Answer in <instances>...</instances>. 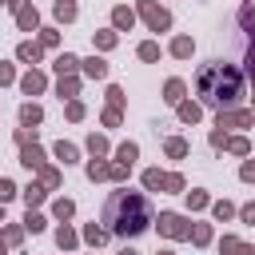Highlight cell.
I'll list each match as a JSON object with an SVG mask.
<instances>
[{
	"instance_id": "22",
	"label": "cell",
	"mask_w": 255,
	"mask_h": 255,
	"mask_svg": "<svg viewBox=\"0 0 255 255\" xmlns=\"http://www.w3.org/2000/svg\"><path fill=\"white\" fill-rule=\"evenodd\" d=\"M52 215H56L60 223H68V219L76 215V203H72V199H56V203H52Z\"/></svg>"
},
{
	"instance_id": "17",
	"label": "cell",
	"mask_w": 255,
	"mask_h": 255,
	"mask_svg": "<svg viewBox=\"0 0 255 255\" xmlns=\"http://www.w3.org/2000/svg\"><path fill=\"white\" fill-rule=\"evenodd\" d=\"M56 243H60V251H72V247L80 243V235H76L68 223H60V227H56Z\"/></svg>"
},
{
	"instance_id": "47",
	"label": "cell",
	"mask_w": 255,
	"mask_h": 255,
	"mask_svg": "<svg viewBox=\"0 0 255 255\" xmlns=\"http://www.w3.org/2000/svg\"><path fill=\"white\" fill-rule=\"evenodd\" d=\"M239 219H243V223H255V203H247V207L239 211Z\"/></svg>"
},
{
	"instance_id": "31",
	"label": "cell",
	"mask_w": 255,
	"mask_h": 255,
	"mask_svg": "<svg viewBox=\"0 0 255 255\" xmlns=\"http://www.w3.org/2000/svg\"><path fill=\"white\" fill-rule=\"evenodd\" d=\"M223 147H227V151H231V155H247V151H251V143H247V139H243V135H231V139H227V143H223Z\"/></svg>"
},
{
	"instance_id": "7",
	"label": "cell",
	"mask_w": 255,
	"mask_h": 255,
	"mask_svg": "<svg viewBox=\"0 0 255 255\" xmlns=\"http://www.w3.org/2000/svg\"><path fill=\"white\" fill-rule=\"evenodd\" d=\"M44 88H48L44 72H36V68H32V72H24V76H20V92H24V96H40Z\"/></svg>"
},
{
	"instance_id": "50",
	"label": "cell",
	"mask_w": 255,
	"mask_h": 255,
	"mask_svg": "<svg viewBox=\"0 0 255 255\" xmlns=\"http://www.w3.org/2000/svg\"><path fill=\"white\" fill-rule=\"evenodd\" d=\"M0 223H4V203H0Z\"/></svg>"
},
{
	"instance_id": "11",
	"label": "cell",
	"mask_w": 255,
	"mask_h": 255,
	"mask_svg": "<svg viewBox=\"0 0 255 255\" xmlns=\"http://www.w3.org/2000/svg\"><path fill=\"white\" fill-rule=\"evenodd\" d=\"M80 68H84V76H88V80H104V76H108V60H100V56L80 60Z\"/></svg>"
},
{
	"instance_id": "25",
	"label": "cell",
	"mask_w": 255,
	"mask_h": 255,
	"mask_svg": "<svg viewBox=\"0 0 255 255\" xmlns=\"http://www.w3.org/2000/svg\"><path fill=\"white\" fill-rule=\"evenodd\" d=\"M104 239H108V227H96V223H88V227H84V243H92V247H100Z\"/></svg>"
},
{
	"instance_id": "34",
	"label": "cell",
	"mask_w": 255,
	"mask_h": 255,
	"mask_svg": "<svg viewBox=\"0 0 255 255\" xmlns=\"http://www.w3.org/2000/svg\"><path fill=\"white\" fill-rule=\"evenodd\" d=\"M96 48L100 52H112L116 48V32H96Z\"/></svg>"
},
{
	"instance_id": "35",
	"label": "cell",
	"mask_w": 255,
	"mask_h": 255,
	"mask_svg": "<svg viewBox=\"0 0 255 255\" xmlns=\"http://www.w3.org/2000/svg\"><path fill=\"white\" fill-rule=\"evenodd\" d=\"M211 215H215V219H231V215H235V207H231L227 199H219V203H211Z\"/></svg>"
},
{
	"instance_id": "20",
	"label": "cell",
	"mask_w": 255,
	"mask_h": 255,
	"mask_svg": "<svg viewBox=\"0 0 255 255\" xmlns=\"http://www.w3.org/2000/svg\"><path fill=\"white\" fill-rule=\"evenodd\" d=\"M56 92H60V100H76L80 80H76V76H60V88H56Z\"/></svg>"
},
{
	"instance_id": "52",
	"label": "cell",
	"mask_w": 255,
	"mask_h": 255,
	"mask_svg": "<svg viewBox=\"0 0 255 255\" xmlns=\"http://www.w3.org/2000/svg\"><path fill=\"white\" fill-rule=\"evenodd\" d=\"M159 255H171V251H159Z\"/></svg>"
},
{
	"instance_id": "26",
	"label": "cell",
	"mask_w": 255,
	"mask_h": 255,
	"mask_svg": "<svg viewBox=\"0 0 255 255\" xmlns=\"http://www.w3.org/2000/svg\"><path fill=\"white\" fill-rule=\"evenodd\" d=\"M199 116H203L199 104H179V120H183V124H199Z\"/></svg>"
},
{
	"instance_id": "14",
	"label": "cell",
	"mask_w": 255,
	"mask_h": 255,
	"mask_svg": "<svg viewBox=\"0 0 255 255\" xmlns=\"http://www.w3.org/2000/svg\"><path fill=\"white\" fill-rule=\"evenodd\" d=\"M52 68H56V72H60V76H76V68H80V60H76V56H72V52H60V56H56V64H52Z\"/></svg>"
},
{
	"instance_id": "43",
	"label": "cell",
	"mask_w": 255,
	"mask_h": 255,
	"mask_svg": "<svg viewBox=\"0 0 255 255\" xmlns=\"http://www.w3.org/2000/svg\"><path fill=\"white\" fill-rule=\"evenodd\" d=\"M239 179H243V183H255V159H247V163L239 167Z\"/></svg>"
},
{
	"instance_id": "37",
	"label": "cell",
	"mask_w": 255,
	"mask_h": 255,
	"mask_svg": "<svg viewBox=\"0 0 255 255\" xmlns=\"http://www.w3.org/2000/svg\"><path fill=\"white\" fill-rule=\"evenodd\" d=\"M40 179H44V187H60V171L56 167H40Z\"/></svg>"
},
{
	"instance_id": "33",
	"label": "cell",
	"mask_w": 255,
	"mask_h": 255,
	"mask_svg": "<svg viewBox=\"0 0 255 255\" xmlns=\"http://www.w3.org/2000/svg\"><path fill=\"white\" fill-rule=\"evenodd\" d=\"M60 44V32L56 28H40V48H56Z\"/></svg>"
},
{
	"instance_id": "30",
	"label": "cell",
	"mask_w": 255,
	"mask_h": 255,
	"mask_svg": "<svg viewBox=\"0 0 255 255\" xmlns=\"http://www.w3.org/2000/svg\"><path fill=\"white\" fill-rule=\"evenodd\" d=\"M139 60L155 64V60H159V44H155V40H143V44H139Z\"/></svg>"
},
{
	"instance_id": "9",
	"label": "cell",
	"mask_w": 255,
	"mask_h": 255,
	"mask_svg": "<svg viewBox=\"0 0 255 255\" xmlns=\"http://www.w3.org/2000/svg\"><path fill=\"white\" fill-rule=\"evenodd\" d=\"M219 251H223V255H255V247L243 243V239H235V235H223V239H219Z\"/></svg>"
},
{
	"instance_id": "53",
	"label": "cell",
	"mask_w": 255,
	"mask_h": 255,
	"mask_svg": "<svg viewBox=\"0 0 255 255\" xmlns=\"http://www.w3.org/2000/svg\"><path fill=\"white\" fill-rule=\"evenodd\" d=\"M0 4H8V0H0Z\"/></svg>"
},
{
	"instance_id": "49",
	"label": "cell",
	"mask_w": 255,
	"mask_h": 255,
	"mask_svg": "<svg viewBox=\"0 0 255 255\" xmlns=\"http://www.w3.org/2000/svg\"><path fill=\"white\" fill-rule=\"evenodd\" d=\"M120 255H139V251H131V247H124V251H120Z\"/></svg>"
},
{
	"instance_id": "29",
	"label": "cell",
	"mask_w": 255,
	"mask_h": 255,
	"mask_svg": "<svg viewBox=\"0 0 255 255\" xmlns=\"http://www.w3.org/2000/svg\"><path fill=\"white\" fill-rule=\"evenodd\" d=\"M56 20H76V0H56Z\"/></svg>"
},
{
	"instance_id": "21",
	"label": "cell",
	"mask_w": 255,
	"mask_h": 255,
	"mask_svg": "<svg viewBox=\"0 0 255 255\" xmlns=\"http://www.w3.org/2000/svg\"><path fill=\"white\" fill-rule=\"evenodd\" d=\"M163 151H167L171 159H183V155H187V139H179V135H171V139H163Z\"/></svg>"
},
{
	"instance_id": "32",
	"label": "cell",
	"mask_w": 255,
	"mask_h": 255,
	"mask_svg": "<svg viewBox=\"0 0 255 255\" xmlns=\"http://www.w3.org/2000/svg\"><path fill=\"white\" fill-rule=\"evenodd\" d=\"M191 243L207 247V243H211V227H207V223H195V227H191Z\"/></svg>"
},
{
	"instance_id": "24",
	"label": "cell",
	"mask_w": 255,
	"mask_h": 255,
	"mask_svg": "<svg viewBox=\"0 0 255 255\" xmlns=\"http://www.w3.org/2000/svg\"><path fill=\"white\" fill-rule=\"evenodd\" d=\"M88 179H112V163L92 159V163H88Z\"/></svg>"
},
{
	"instance_id": "45",
	"label": "cell",
	"mask_w": 255,
	"mask_h": 255,
	"mask_svg": "<svg viewBox=\"0 0 255 255\" xmlns=\"http://www.w3.org/2000/svg\"><path fill=\"white\" fill-rule=\"evenodd\" d=\"M104 124H108V128H120V108H108V112H104Z\"/></svg>"
},
{
	"instance_id": "10",
	"label": "cell",
	"mask_w": 255,
	"mask_h": 255,
	"mask_svg": "<svg viewBox=\"0 0 255 255\" xmlns=\"http://www.w3.org/2000/svg\"><path fill=\"white\" fill-rule=\"evenodd\" d=\"M112 24H116V32H128V28L135 24V12H131L128 4H116V8H112Z\"/></svg>"
},
{
	"instance_id": "38",
	"label": "cell",
	"mask_w": 255,
	"mask_h": 255,
	"mask_svg": "<svg viewBox=\"0 0 255 255\" xmlns=\"http://www.w3.org/2000/svg\"><path fill=\"white\" fill-rule=\"evenodd\" d=\"M163 191H183V175H179V171L163 175Z\"/></svg>"
},
{
	"instance_id": "16",
	"label": "cell",
	"mask_w": 255,
	"mask_h": 255,
	"mask_svg": "<svg viewBox=\"0 0 255 255\" xmlns=\"http://www.w3.org/2000/svg\"><path fill=\"white\" fill-rule=\"evenodd\" d=\"M135 155H139V147H135V143H120V147H116V163H120V167H128V171H131Z\"/></svg>"
},
{
	"instance_id": "39",
	"label": "cell",
	"mask_w": 255,
	"mask_h": 255,
	"mask_svg": "<svg viewBox=\"0 0 255 255\" xmlns=\"http://www.w3.org/2000/svg\"><path fill=\"white\" fill-rule=\"evenodd\" d=\"M187 207H191V211L207 207V191H187Z\"/></svg>"
},
{
	"instance_id": "46",
	"label": "cell",
	"mask_w": 255,
	"mask_h": 255,
	"mask_svg": "<svg viewBox=\"0 0 255 255\" xmlns=\"http://www.w3.org/2000/svg\"><path fill=\"white\" fill-rule=\"evenodd\" d=\"M16 80V72H12V64H0V84H12Z\"/></svg>"
},
{
	"instance_id": "2",
	"label": "cell",
	"mask_w": 255,
	"mask_h": 255,
	"mask_svg": "<svg viewBox=\"0 0 255 255\" xmlns=\"http://www.w3.org/2000/svg\"><path fill=\"white\" fill-rule=\"evenodd\" d=\"M104 223H108L112 235H124V239H128V235L147 231L155 219H151V203H147V195L120 187V191H112V195L104 199Z\"/></svg>"
},
{
	"instance_id": "40",
	"label": "cell",
	"mask_w": 255,
	"mask_h": 255,
	"mask_svg": "<svg viewBox=\"0 0 255 255\" xmlns=\"http://www.w3.org/2000/svg\"><path fill=\"white\" fill-rule=\"evenodd\" d=\"M68 120H72V124L84 120V104H80V100H68Z\"/></svg>"
},
{
	"instance_id": "23",
	"label": "cell",
	"mask_w": 255,
	"mask_h": 255,
	"mask_svg": "<svg viewBox=\"0 0 255 255\" xmlns=\"http://www.w3.org/2000/svg\"><path fill=\"white\" fill-rule=\"evenodd\" d=\"M76 155H80V151H76V143H68V139H60V143H56V159H64V167H68V163H76Z\"/></svg>"
},
{
	"instance_id": "1",
	"label": "cell",
	"mask_w": 255,
	"mask_h": 255,
	"mask_svg": "<svg viewBox=\"0 0 255 255\" xmlns=\"http://www.w3.org/2000/svg\"><path fill=\"white\" fill-rule=\"evenodd\" d=\"M195 96L215 108V112H231L239 100H243V72L235 64H223V60H211L199 68L195 76Z\"/></svg>"
},
{
	"instance_id": "12",
	"label": "cell",
	"mask_w": 255,
	"mask_h": 255,
	"mask_svg": "<svg viewBox=\"0 0 255 255\" xmlns=\"http://www.w3.org/2000/svg\"><path fill=\"white\" fill-rule=\"evenodd\" d=\"M191 52H195V40H191V36H175V40H171V56H175V60H187Z\"/></svg>"
},
{
	"instance_id": "28",
	"label": "cell",
	"mask_w": 255,
	"mask_h": 255,
	"mask_svg": "<svg viewBox=\"0 0 255 255\" xmlns=\"http://www.w3.org/2000/svg\"><path fill=\"white\" fill-rule=\"evenodd\" d=\"M143 187H147V191H159V187H163V171H159V167H147V171H143Z\"/></svg>"
},
{
	"instance_id": "4",
	"label": "cell",
	"mask_w": 255,
	"mask_h": 255,
	"mask_svg": "<svg viewBox=\"0 0 255 255\" xmlns=\"http://www.w3.org/2000/svg\"><path fill=\"white\" fill-rule=\"evenodd\" d=\"M155 223H159V235H167V239H191V223L175 211H163Z\"/></svg>"
},
{
	"instance_id": "27",
	"label": "cell",
	"mask_w": 255,
	"mask_h": 255,
	"mask_svg": "<svg viewBox=\"0 0 255 255\" xmlns=\"http://www.w3.org/2000/svg\"><path fill=\"white\" fill-rule=\"evenodd\" d=\"M88 151H92V159H100V155H108V139L92 131V135H88Z\"/></svg>"
},
{
	"instance_id": "41",
	"label": "cell",
	"mask_w": 255,
	"mask_h": 255,
	"mask_svg": "<svg viewBox=\"0 0 255 255\" xmlns=\"http://www.w3.org/2000/svg\"><path fill=\"white\" fill-rule=\"evenodd\" d=\"M20 239H24V227H4V243L8 247H16Z\"/></svg>"
},
{
	"instance_id": "8",
	"label": "cell",
	"mask_w": 255,
	"mask_h": 255,
	"mask_svg": "<svg viewBox=\"0 0 255 255\" xmlns=\"http://www.w3.org/2000/svg\"><path fill=\"white\" fill-rule=\"evenodd\" d=\"M20 163H24L28 171H40V167H44V151H40L36 143H24V147H20Z\"/></svg>"
},
{
	"instance_id": "18",
	"label": "cell",
	"mask_w": 255,
	"mask_h": 255,
	"mask_svg": "<svg viewBox=\"0 0 255 255\" xmlns=\"http://www.w3.org/2000/svg\"><path fill=\"white\" fill-rule=\"evenodd\" d=\"M163 100L179 108V104H183V80H167V84H163Z\"/></svg>"
},
{
	"instance_id": "36",
	"label": "cell",
	"mask_w": 255,
	"mask_h": 255,
	"mask_svg": "<svg viewBox=\"0 0 255 255\" xmlns=\"http://www.w3.org/2000/svg\"><path fill=\"white\" fill-rule=\"evenodd\" d=\"M44 223H48V219H44L40 211H28V219H24V227H28L32 235H36V231H44Z\"/></svg>"
},
{
	"instance_id": "48",
	"label": "cell",
	"mask_w": 255,
	"mask_h": 255,
	"mask_svg": "<svg viewBox=\"0 0 255 255\" xmlns=\"http://www.w3.org/2000/svg\"><path fill=\"white\" fill-rule=\"evenodd\" d=\"M247 36H251V60L247 64H255V32H247Z\"/></svg>"
},
{
	"instance_id": "42",
	"label": "cell",
	"mask_w": 255,
	"mask_h": 255,
	"mask_svg": "<svg viewBox=\"0 0 255 255\" xmlns=\"http://www.w3.org/2000/svg\"><path fill=\"white\" fill-rule=\"evenodd\" d=\"M12 195H16V183H12V179H4V175H0V203H8V199H12Z\"/></svg>"
},
{
	"instance_id": "13",
	"label": "cell",
	"mask_w": 255,
	"mask_h": 255,
	"mask_svg": "<svg viewBox=\"0 0 255 255\" xmlns=\"http://www.w3.org/2000/svg\"><path fill=\"white\" fill-rule=\"evenodd\" d=\"M16 60H24V64H40V44H36V40H24V44L16 48Z\"/></svg>"
},
{
	"instance_id": "15",
	"label": "cell",
	"mask_w": 255,
	"mask_h": 255,
	"mask_svg": "<svg viewBox=\"0 0 255 255\" xmlns=\"http://www.w3.org/2000/svg\"><path fill=\"white\" fill-rule=\"evenodd\" d=\"M40 120H44L40 104H24V108H20V124H24V128H32V131H36V124H40Z\"/></svg>"
},
{
	"instance_id": "44",
	"label": "cell",
	"mask_w": 255,
	"mask_h": 255,
	"mask_svg": "<svg viewBox=\"0 0 255 255\" xmlns=\"http://www.w3.org/2000/svg\"><path fill=\"white\" fill-rule=\"evenodd\" d=\"M124 104V88H108V108H120Z\"/></svg>"
},
{
	"instance_id": "6",
	"label": "cell",
	"mask_w": 255,
	"mask_h": 255,
	"mask_svg": "<svg viewBox=\"0 0 255 255\" xmlns=\"http://www.w3.org/2000/svg\"><path fill=\"white\" fill-rule=\"evenodd\" d=\"M215 128L223 131V128H255V112H219V120H215Z\"/></svg>"
},
{
	"instance_id": "5",
	"label": "cell",
	"mask_w": 255,
	"mask_h": 255,
	"mask_svg": "<svg viewBox=\"0 0 255 255\" xmlns=\"http://www.w3.org/2000/svg\"><path fill=\"white\" fill-rule=\"evenodd\" d=\"M12 8H16V24H20V32H36L40 28V12L28 4V0H8Z\"/></svg>"
},
{
	"instance_id": "19",
	"label": "cell",
	"mask_w": 255,
	"mask_h": 255,
	"mask_svg": "<svg viewBox=\"0 0 255 255\" xmlns=\"http://www.w3.org/2000/svg\"><path fill=\"white\" fill-rule=\"evenodd\" d=\"M20 195H24V203H28V211H32L36 203H44V195H48V187H40V183H28V187H24Z\"/></svg>"
},
{
	"instance_id": "3",
	"label": "cell",
	"mask_w": 255,
	"mask_h": 255,
	"mask_svg": "<svg viewBox=\"0 0 255 255\" xmlns=\"http://www.w3.org/2000/svg\"><path fill=\"white\" fill-rule=\"evenodd\" d=\"M135 12L143 16V24H147L151 32H167V28H171V12L159 8L155 0H135Z\"/></svg>"
},
{
	"instance_id": "51",
	"label": "cell",
	"mask_w": 255,
	"mask_h": 255,
	"mask_svg": "<svg viewBox=\"0 0 255 255\" xmlns=\"http://www.w3.org/2000/svg\"><path fill=\"white\" fill-rule=\"evenodd\" d=\"M0 255H4V243H0Z\"/></svg>"
}]
</instances>
